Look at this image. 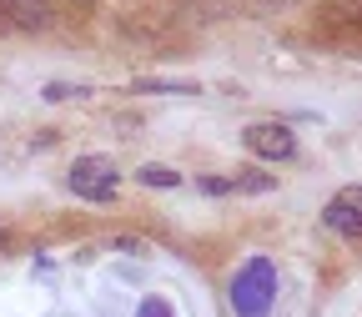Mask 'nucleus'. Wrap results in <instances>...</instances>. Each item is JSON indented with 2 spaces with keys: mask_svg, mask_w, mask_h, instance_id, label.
Listing matches in <instances>:
<instances>
[{
  "mask_svg": "<svg viewBox=\"0 0 362 317\" xmlns=\"http://www.w3.org/2000/svg\"><path fill=\"white\" fill-rule=\"evenodd\" d=\"M226 302H232L237 317H267L272 302H277V262L272 257H247L242 272L226 287Z\"/></svg>",
  "mask_w": 362,
  "mask_h": 317,
  "instance_id": "1",
  "label": "nucleus"
},
{
  "mask_svg": "<svg viewBox=\"0 0 362 317\" xmlns=\"http://www.w3.org/2000/svg\"><path fill=\"white\" fill-rule=\"evenodd\" d=\"M66 181H71V192H76L81 202H111L116 187H121V171H116V161H106V156H76Z\"/></svg>",
  "mask_w": 362,
  "mask_h": 317,
  "instance_id": "2",
  "label": "nucleus"
},
{
  "mask_svg": "<svg viewBox=\"0 0 362 317\" xmlns=\"http://www.w3.org/2000/svg\"><path fill=\"white\" fill-rule=\"evenodd\" d=\"M242 146L257 161H292L297 156V131L287 121H257V126L242 131Z\"/></svg>",
  "mask_w": 362,
  "mask_h": 317,
  "instance_id": "3",
  "label": "nucleus"
},
{
  "mask_svg": "<svg viewBox=\"0 0 362 317\" xmlns=\"http://www.w3.org/2000/svg\"><path fill=\"white\" fill-rule=\"evenodd\" d=\"M322 226L332 237H362V187H342L322 207Z\"/></svg>",
  "mask_w": 362,
  "mask_h": 317,
  "instance_id": "4",
  "label": "nucleus"
},
{
  "mask_svg": "<svg viewBox=\"0 0 362 317\" xmlns=\"http://www.w3.org/2000/svg\"><path fill=\"white\" fill-rule=\"evenodd\" d=\"M0 16L16 30H45L51 25V0H0Z\"/></svg>",
  "mask_w": 362,
  "mask_h": 317,
  "instance_id": "5",
  "label": "nucleus"
},
{
  "mask_svg": "<svg viewBox=\"0 0 362 317\" xmlns=\"http://www.w3.org/2000/svg\"><path fill=\"white\" fill-rule=\"evenodd\" d=\"M322 25L327 30H357L362 25V0H327V6H322Z\"/></svg>",
  "mask_w": 362,
  "mask_h": 317,
  "instance_id": "6",
  "label": "nucleus"
},
{
  "mask_svg": "<svg viewBox=\"0 0 362 317\" xmlns=\"http://www.w3.org/2000/svg\"><path fill=\"white\" fill-rule=\"evenodd\" d=\"M136 181H141V187H156V192H176L187 176L171 171V166H141V171H136Z\"/></svg>",
  "mask_w": 362,
  "mask_h": 317,
  "instance_id": "7",
  "label": "nucleus"
},
{
  "mask_svg": "<svg viewBox=\"0 0 362 317\" xmlns=\"http://www.w3.org/2000/svg\"><path fill=\"white\" fill-rule=\"evenodd\" d=\"M237 187H247V192H277V181H272L267 171H242V176H232Z\"/></svg>",
  "mask_w": 362,
  "mask_h": 317,
  "instance_id": "8",
  "label": "nucleus"
},
{
  "mask_svg": "<svg viewBox=\"0 0 362 317\" xmlns=\"http://www.w3.org/2000/svg\"><path fill=\"white\" fill-rule=\"evenodd\" d=\"M197 187H202L206 197H226V192H237V181H232V176H197Z\"/></svg>",
  "mask_w": 362,
  "mask_h": 317,
  "instance_id": "9",
  "label": "nucleus"
},
{
  "mask_svg": "<svg viewBox=\"0 0 362 317\" xmlns=\"http://www.w3.org/2000/svg\"><path fill=\"white\" fill-rule=\"evenodd\" d=\"M71 96H86V86H66V81L45 86V101H71Z\"/></svg>",
  "mask_w": 362,
  "mask_h": 317,
  "instance_id": "10",
  "label": "nucleus"
},
{
  "mask_svg": "<svg viewBox=\"0 0 362 317\" xmlns=\"http://www.w3.org/2000/svg\"><path fill=\"white\" fill-rule=\"evenodd\" d=\"M131 91H187V96H192L197 86H192V81H187V86H181V81H131Z\"/></svg>",
  "mask_w": 362,
  "mask_h": 317,
  "instance_id": "11",
  "label": "nucleus"
},
{
  "mask_svg": "<svg viewBox=\"0 0 362 317\" xmlns=\"http://www.w3.org/2000/svg\"><path fill=\"white\" fill-rule=\"evenodd\" d=\"M136 317H176V312H171V302H166V297H146Z\"/></svg>",
  "mask_w": 362,
  "mask_h": 317,
  "instance_id": "12",
  "label": "nucleus"
},
{
  "mask_svg": "<svg viewBox=\"0 0 362 317\" xmlns=\"http://www.w3.org/2000/svg\"><path fill=\"white\" fill-rule=\"evenodd\" d=\"M116 247L121 252H146V242H136V237H116Z\"/></svg>",
  "mask_w": 362,
  "mask_h": 317,
  "instance_id": "13",
  "label": "nucleus"
},
{
  "mask_svg": "<svg viewBox=\"0 0 362 317\" xmlns=\"http://www.w3.org/2000/svg\"><path fill=\"white\" fill-rule=\"evenodd\" d=\"M0 247H6V232H0Z\"/></svg>",
  "mask_w": 362,
  "mask_h": 317,
  "instance_id": "14",
  "label": "nucleus"
}]
</instances>
